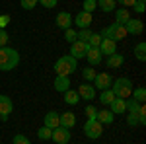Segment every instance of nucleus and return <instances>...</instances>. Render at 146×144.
Returning a JSON list of instances; mask_svg holds the SVG:
<instances>
[{
  "mask_svg": "<svg viewBox=\"0 0 146 144\" xmlns=\"http://www.w3.org/2000/svg\"><path fill=\"white\" fill-rule=\"evenodd\" d=\"M20 64V53L12 47H0V70L10 72Z\"/></svg>",
  "mask_w": 146,
  "mask_h": 144,
  "instance_id": "1",
  "label": "nucleus"
},
{
  "mask_svg": "<svg viewBox=\"0 0 146 144\" xmlns=\"http://www.w3.org/2000/svg\"><path fill=\"white\" fill-rule=\"evenodd\" d=\"M76 68H78V60H76L72 55L60 56V58L55 62V72H56V76H70L72 72H76Z\"/></svg>",
  "mask_w": 146,
  "mask_h": 144,
  "instance_id": "2",
  "label": "nucleus"
},
{
  "mask_svg": "<svg viewBox=\"0 0 146 144\" xmlns=\"http://www.w3.org/2000/svg\"><path fill=\"white\" fill-rule=\"evenodd\" d=\"M133 90H135V86L129 78H117L111 84V92L115 94V98H121V100H129Z\"/></svg>",
  "mask_w": 146,
  "mask_h": 144,
  "instance_id": "3",
  "label": "nucleus"
},
{
  "mask_svg": "<svg viewBox=\"0 0 146 144\" xmlns=\"http://www.w3.org/2000/svg\"><path fill=\"white\" fill-rule=\"evenodd\" d=\"M101 37L103 39H111V41H121L127 37V29H125V25H119V23H111V25H107L103 31H101Z\"/></svg>",
  "mask_w": 146,
  "mask_h": 144,
  "instance_id": "4",
  "label": "nucleus"
},
{
  "mask_svg": "<svg viewBox=\"0 0 146 144\" xmlns=\"http://www.w3.org/2000/svg\"><path fill=\"white\" fill-rule=\"evenodd\" d=\"M84 134L88 138H92V140H96V138H100L103 134V125L100 121H96V119H88L86 125H84Z\"/></svg>",
  "mask_w": 146,
  "mask_h": 144,
  "instance_id": "5",
  "label": "nucleus"
},
{
  "mask_svg": "<svg viewBox=\"0 0 146 144\" xmlns=\"http://www.w3.org/2000/svg\"><path fill=\"white\" fill-rule=\"evenodd\" d=\"M70 129H64V127H56L53 129V134H51V140L55 144H68L70 142Z\"/></svg>",
  "mask_w": 146,
  "mask_h": 144,
  "instance_id": "6",
  "label": "nucleus"
},
{
  "mask_svg": "<svg viewBox=\"0 0 146 144\" xmlns=\"http://www.w3.org/2000/svg\"><path fill=\"white\" fill-rule=\"evenodd\" d=\"M88 49H90V45L86 43V41H74V43H70V53L68 55H72L76 60H80V58L86 56Z\"/></svg>",
  "mask_w": 146,
  "mask_h": 144,
  "instance_id": "7",
  "label": "nucleus"
},
{
  "mask_svg": "<svg viewBox=\"0 0 146 144\" xmlns=\"http://www.w3.org/2000/svg\"><path fill=\"white\" fill-rule=\"evenodd\" d=\"M111 84H113V78L107 72H100V74H96V78H94V88L96 90H109Z\"/></svg>",
  "mask_w": 146,
  "mask_h": 144,
  "instance_id": "8",
  "label": "nucleus"
},
{
  "mask_svg": "<svg viewBox=\"0 0 146 144\" xmlns=\"http://www.w3.org/2000/svg\"><path fill=\"white\" fill-rule=\"evenodd\" d=\"M14 111V103L8 96H0V121H8L10 113Z\"/></svg>",
  "mask_w": 146,
  "mask_h": 144,
  "instance_id": "9",
  "label": "nucleus"
},
{
  "mask_svg": "<svg viewBox=\"0 0 146 144\" xmlns=\"http://www.w3.org/2000/svg\"><path fill=\"white\" fill-rule=\"evenodd\" d=\"M84 58L88 60V64H90V66H98V64L103 62V55H101V51L98 49V47H90Z\"/></svg>",
  "mask_w": 146,
  "mask_h": 144,
  "instance_id": "10",
  "label": "nucleus"
},
{
  "mask_svg": "<svg viewBox=\"0 0 146 144\" xmlns=\"http://www.w3.org/2000/svg\"><path fill=\"white\" fill-rule=\"evenodd\" d=\"M125 29H127V35H140L144 31V23H142V20L131 18L129 22L125 23Z\"/></svg>",
  "mask_w": 146,
  "mask_h": 144,
  "instance_id": "11",
  "label": "nucleus"
},
{
  "mask_svg": "<svg viewBox=\"0 0 146 144\" xmlns=\"http://www.w3.org/2000/svg\"><path fill=\"white\" fill-rule=\"evenodd\" d=\"M92 22H94V18H92L90 12H78L76 14V18H74V25H78V29H86V27H90Z\"/></svg>",
  "mask_w": 146,
  "mask_h": 144,
  "instance_id": "12",
  "label": "nucleus"
},
{
  "mask_svg": "<svg viewBox=\"0 0 146 144\" xmlns=\"http://www.w3.org/2000/svg\"><path fill=\"white\" fill-rule=\"evenodd\" d=\"M98 49L101 51V55H103V56H111L113 53H117V43L111 41V39H101V43H100Z\"/></svg>",
  "mask_w": 146,
  "mask_h": 144,
  "instance_id": "13",
  "label": "nucleus"
},
{
  "mask_svg": "<svg viewBox=\"0 0 146 144\" xmlns=\"http://www.w3.org/2000/svg\"><path fill=\"white\" fill-rule=\"evenodd\" d=\"M78 96H80V100H86V101H92L94 98H96V88L92 86V84H82L78 88Z\"/></svg>",
  "mask_w": 146,
  "mask_h": 144,
  "instance_id": "14",
  "label": "nucleus"
},
{
  "mask_svg": "<svg viewBox=\"0 0 146 144\" xmlns=\"http://www.w3.org/2000/svg\"><path fill=\"white\" fill-rule=\"evenodd\" d=\"M55 22H56V27H60V29L64 31L68 27H72V16H70L68 12H58Z\"/></svg>",
  "mask_w": 146,
  "mask_h": 144,
  "instance_id": "15",
  "label": "nucleus"
},
{
  "mask_svg": "<svg viewBox=\"0 0 146 144\" xmlns=\"http://www.w3.org/2000/svg\"><path fill=\"white\" fill-rule=\"evenodd\" d=\"M109 111H111L113 115H123V113H127V101L121 100V98H115L109 103Z\"/></svg>",
  "mask_w": 146,
  "mask_h": 144,
  "instance_id": "16",
  "label": "nucleus"
},
{
  "mask_svg": "<svg viewBox=\"0 0 146 144\" xmlns=\"http://www.w3.org/2000/svg\"><path fill=\"white\" fill-rule=\"evenodd\" d=\"M58 121H60V127H64V129H72V127L76 125V115L70 113V111L60 113V115H58Z\"/></svg>",
  "mask_w": 146,
  "mask_h": 144,
  "instance_id": "17",
  "label": "nucleus"
},
{
  "mask_svg": "<svg viewBox=\"0 0 146 144\" xmlns=\"http://www.w3.org/2000/svg\"><path fill=\"white\" fill-rule=\"evenodd\" d=\"M43 125H45V127H49L51 131H53V129H56V127H60L58 113H56V111H49V113L45 115V119H43Z\"/></svg>",
  "mask_w": 146,
  "mask_h": 144,
  "instance_id": "18",
  "label": "nucleus"
},
{
  "mask_svg": "<svg viewBox=\"0 0 146 144\" xmlns=\"http://www.w3.org/2000/svg\"><path fill=\"white\" fill-rule=\"evenodd\" d=\"M96 121H100L101 125H111L115 121V115H113L109 109H98V117H96Z\"/></svg>",
  "mask_w": 146,
  "mask_h": 144,
  "instance_id": "19",
  "label": "nucleus"
},
{
  "mask_svg": "<svg viewBox=\"0 0 146 144\" xmlns=\"http://www.w3.org/2000/svg\"><path fill=\"white\" fill-rule=\"evenodd\" d=\"M55 90L64 94L66 90H70V76H56L55 78Z\"/></svg>",
  "mask_w": 146,
  "mask_h": 144,
  "instance_id": "20",
  "label": "nucleus"
},
{
  "mask_svg": "<svg viewBox=\"0 0 146 144\" xmlns=\"http://www.w3.org/2000/svg\"><path fill=\"white\" fill-rule=\"evenodd\" d=\"M105 64L109 68H119L125 64V56L121 53H113L111 56H107V60H105Z\"/></svg>",
  "mask_w": 146,
  "mask_h": 144,
  "instance_id": "21",
  "label": "nucleus"
},
{
  "mask_svg": "<svg viewBox=\"0 0 146 144\" xmlns=\"http://www.w3.org/2000/svg\"><path fill=\"white\" fill-rule=\"evenodd\" d=\"M129 20H131V12L127 10V8H119V10H115V23L125 25Z\"/></svg>",
  "mask_w": 146,
  "mask_h": 144,
  "instance_id": "22",
  "label": "nucleus"
},
{
  "mask_svg": "<svg viewBox=\"0 0 146 144\" xmlns=\"http://www.w3.org/2000/svg\"><path fill=\"white\" fill-rule=\"evenodd\" d=\"M62 98H64V103H68V105H76L80 101L78 92H74V90H66V92L62 94Z\"/></svg>",
  "mask_w": 146,
  "mask_h": 144,
  "instance_id": "23",
  "label": "nucleus"
},
{
  "mask_svg": "<svg viewBox=\"0 0 146 144\" xmlns=\"http://www.w3.org/2000/svg\"><path fill=\"white\" fill-rule=\"evenodd\" d=\"M98 8H101L103 12H115L117 10V2L115 0H96Z\"/></svg>",
  "mask_w": 146,
  "mask_h": 144,
  "instance_id": "24",
  "label": "nucleus"
},
{
  "mask_svg": "<svg viewBox=\"0 0 146 144\" xmlns=\"http://www.w3.org/2000/svg\"><path fill=\"white\" fill-rule=\"evenodd\" d=\"M135 56H136V60H140V62L146 60V43L144 41H140V43L135 47Z\"/></svg>",
  "mask_w": 146,
  "mask_h": 144,
  "instance_id": "25",
  "label": "nucleus"
},
{
  "mask_svg": "<svg viewBox=\"0 0 146 144\" xmlns=\"http://www.w3.org/2000/svg\"><path fill=\"white\" fill-rule=\"evenodd\" d=\"M113 100H115V94L111 92V88L109 90H101L100 92V101L103 103V105H109Z\"/></svg>",
  "mask_w": 146,
  "mask_h": 144,
  "instance_id": "26",
  "label": "nucleus"
},
{
  "mask_svg": "<svg viewBox=\"0 0 146 144\" xmlns=\"http://www.w3.org/2000/svg\"><path fill=\"white\" fill-rule=\"evenodd\" d=\"M131 98L135 101H138V103H144L146 101V90L144 88H135L133 94H131Z\"/></svg>",
  "mask_w": 146,
  "mask_h": 144,
  "instance_id": "27",
  "label": "nucleus"
},
{
  "mask_svg": "<svg viewBox=\"0 0 146 144\" xmlns=\"http://www.w3.org/2000/svg\"><path fill=\"white\" fill-rule=\"evenodd\" d=\"M92 33H94V31H92L90 27H86V29H78V31H76V41H86V43H88L90 37H92Z\"/></svg>",
  "mask_w": 146,
  "mask_h": 144,
  "instance_id": "28",
  "label": "nucleus"
},
{
  "mask_svg": "<svg viewBox=\"0 0 146 144\" xmlns=\"http://www.w3.org/2000/svg\"><path fill=\"white\" fill-rule=\"evenodd\" d=\"M96 74H98V72H96V70H94V68H84V70H82V78H84V80H86V82H88V84H90V82H94V78H96Z\"/></svg>",
  "mask_w": 146,
  "mask_h": 144,
  "instance_id": "29",
  "label": "nucleus"
},
{
  "mask_svg": "<svg viewBox=\"0 0 146 144\" xmlns=\"http://www.w3.org/2000/svg\"><path fill=\"white\" fill-rule=\"evenodd\" d=\"M51 134H53V131H51L49 127H45V125L37 131V136H39L41 140H51Z\"/></svg>",
  "mask_w": 146,
  "mask_h": 144,
  "instance_id": "30",
  "label": "nucleus"
},
{
  "mask_svg": "<svg viewBox=\"0 0 146 144\" xmlns=\"http://www.w3.org/2000/svg\"><path fill=\"white\" fill-rule=\"evenodd\" d=\"M125 101H127V111H129V113H136L138 107H140V103L135 101L133 98H129V100H125Z\"/></svg>",
  "mask_w": 146,
  "mask_h": 144,
  "instance_id": "31",
  "label": "nucleus"
},
{
  "mask_svg": "<svg viewBox=\"0 0 146 144\" xmlns=\"http://www.w3.org/2000/svg\"><path fill=\"white\" fill-rule=\"evenodd\" d=\"M82 8H84V12H94L96 10V8H98V2H96V0H84V2H82Z\"/></svg>",
  "mask_w": 146,
  "mask_h": 144,
  "instance_id": "32",
  "label": "nucleus"
},
{
  "mask_svg": "<svg viewBox=\"0 0 146 144\" xmlns=\"http://www.w3.org/2000/svg\"><path fill=\"white\" fill-rule=\"evenodd\" d=\"M136 117H138V125H146V107H144V103H140Z\"/></svg>",
  "mask_w": 146,
  "mask_h": 144,
  "instance_id": "33",
  "label": "nucleus"
},
{
  "mask_svg": "<svg viewBox=\"0 0 146 144\" xmlns=\"http://www.w3.org/2000/svg\"><path fill=\"white\" fill-rule=\"evenodd\" d=\"M20 4H22L23 10H33L35 6L39 4V0H20Z\"/></svg>",
  "mask_w": 146,
  "mask_h": 144,
  "instance_id": "34",
  "label": "nucleus"
},
{
  "mask_svg": "<svg viewBox=\"0 0 146 144\" xmlns=\"http://www.w3.org/2000/svg\"><path fill=\"white\" fill-rule=\"evenodd\" d=\"M64 39H66L68 43H74L76 41V29H72V27L64 29Z\"/></svg>",
  "mask_w": 146,
  "mask_h": 144,
  "instance_id": "35",
  "label": "nucleus"
},
{
  "mask_svg": "<svg viewBox=\"0 0 146 144\" xmlns=\"http://www.w3.org/2000/svg\"><path fill=\"white\" fill-rule=\"evenodd\" d=\"M101 39H103V37H101L100 33H92V37H90V41H88V45H90V47H100Z\"/></svg>",
  "mask_w": 146,
  "mask_h": 144,
  "instance_id": "36",
  "label": "nucleus"
},
{
  "mask_svg": "<svg viewBox=\"0 0 146 144\" xmlns=\"http://www.w3.org/2000/svg\"><path fill=\"white\" fill-rule=\"evenodd\" d=\"M12 144H31V142H29V138H27L25 134H16L14 140H12Z\"/></svg>",
  "mask_w": 146,
  "mask_h": 144,
  "instance_id": "37",
  "label": "nucleus"
},
{
  "mask_svg": "<svg viewBox=\"0 0 146 144\" xmlns=\"http://www.w3.org/2000/svg\"><path fill=\"white\" fill-rule=\"evenodd\" d=\"M133 8H135V12H138V14H144L146 12V0H136Z\"/></svg>",
  "mask_w": 146,
  "mask_h": 144,
  "instance_id": "38",
  "label": "nucleus"
},
{
  "mask_svg": "<svg viewBox=\"0 0 146 144\" xmlns=\"http://www.w3.org/2000/svg\"><path fill=\"white\" fill-rule=\"evenodd\" d=\"M138 113V111H136ZM136 113H129V117H127V125L129 127H138V117H136Z\"/></svg>",
  "mask_w": 146,
  "mask_h": 144,
  "instance_id": "39",
  "label": "nucleus"
},
{
  "mask_svg": "<svg viewBox=\"0 0 146 144\" xmlns=\"http://www.w3.org/2000/svg\"><path fill=\"white\" fill-rule=\"evenodd\" d=\"M8 41H10L8 31H6V29H0V47H6V45H8Z\"/></svg>",
  "mask_w": 146,
  "mask_h": 144,
  "instance_id": "40",
  "label": "nucleus"
},
{
  "mask_svg": "<svg viewBox=\"0 0 146 144\" xmlns=\"http://www.w3.org/2000/svg\"><path fill=\"white\" fill-rule=\"evenodd\" d=\"M86 117H88V119H96V117H98V109H96L94 105H88V107H86Z\"/></svg>",
  "mask_w": 146,
  "mask_h": 144,
  "instance_id": "41",
  "label": "nucleus"
},
{
  "mask_svg": "<svg viewBox=\"0 0 146 144\" xmlns=\"http://www.w3.org/2000/svg\"><path fill=\"white\" fill-rule=\"evenodd\" d=\"M39 2H41L43 8H49V10L51 8H56V4H58V0H39Z\"/></svg>",
  "mask_w": 146,
  "mask_h": 144,
  "instance_id": "42",
  "label": "nucleus"
},
{
  "mask_svg": "<svg viewBox=\"0 0 146 144\" xmlns=\"http://www.w3.org/2000/svg\"><path fill=\"white\" fill-rule=\"evenodd\" d=\"M8 23H10V16H8V14H2V16H0V29H6Z\"/></svg>",
  "mask_w": 146,
  "mask_h": 144,
  "instance_id": "43",
  "label": "nucleus"
},
{
  "mask_svg": "<svg viewBox=\"0 0 146 144\" xmlns=\"http://www.w3.org/2000/svg\"><path fill=\"white\" fill-rule=\"evenodd\" d=\"M115 2H117V4H121L123 8H133L136 0H115Z\"/></svg>",
  "mask_w": 146,
  "mask_h": 144,
  "instance_id": "44",
  "label": "nucleus"
}]
</instances>
